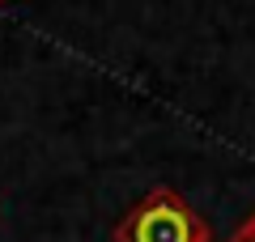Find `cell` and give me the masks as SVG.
Returning <instances> with one entry per match:
<instances>
[{
	"label": "cell",
	"instance_id": "6da1fadb",
	"mask_svg": "<svg viewBox=\"0 0 255 242\" xmlns=\"http://www.w3.org/2000/svg\"><path fill=\"white\" fill-rule=\"evenodd\" d=\"M128 242H196V221L174 196L157 191L132 221H128Z\"/></svg>",
	"mask_w": 255,
	"mask_h": 242
},
{
	"label": "cell",
	"instance_id": "7a4b0ae2",
	"mask_svg": "<svg viewBox=\"0 0 255 242\" xmlns=\"http://www.w3.org/2000/svg\"><path fill=\"white\" fill-rule=\"evenodd\" d=\"M234 242H255V225H251V230H243V234H238Z\"/></svg>",
	"mask_w": 255,
	"mask_h": 242
}]
</instances>
